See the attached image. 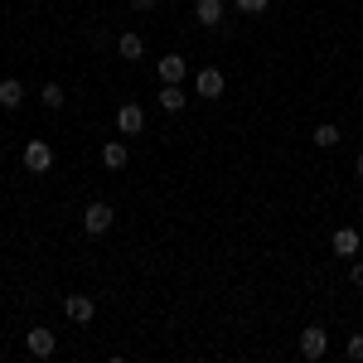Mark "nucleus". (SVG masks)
Returning a JSON list of instances; mask_svg holds the SVG:
<instances>
[{
    "label": "nucleus",
    "instance_id": "f257e3e1",
    "mask_svg": "<svg viewBox=\"0 0 363 363\" xmlns=\"http://www.w3.org/2000/svg\"><path fill=\"white\" fill-rule=\"evenodd\" d=\"M112 203H102V199H92V203H87L83 208V233L87 238H102V233H112Z\"/></svg>",
    "mask_w": 363,
    "mask_h": 363
},
{
    "label": "nucleus",
    "instance_id": "f03ea898",
    "mask_svg": "<svg viewBox=\"0 0 363 363\" xmlns=\"http://www.w3.org/2000/svg\"><path fill=\"white\" fill-rule=\"evenodd\" d=\"M325 354H330V330H325V325H306V330H301V359L320 363Z\"/></svg>",
    "mask_w": 363,
    "mask_h": 363
},
{
    "label": "nucleus",
    "instance_id": "7ed1b4c3",
    "mask_svg": "<svg viewBox=\"0 0 363 363\" xmlns=\"http://www.w3.org/2000/svg\"><path fill=\"white\" fill-rule=\"evenodd\" d=\"M194 92L203 97V102H218V97L228 92L223 68H199V73H194Z\"/></svg>",
    "mask_w": 363,
    "mask_h": 363
},
{
    "label": "nucleus",
    "instance_id": "20e7f679",
    "mask_svg": "<svg viewBox=\"0 0 363 363\" xmlns=\"http://www.w3.org/2000/svg\"><path fill=\"white\" fill-rule=\"evenodd\" d=\"M25 169H29V174H49V169H54V145L34 136L25 145Z\"/></svg>",
    "mask_w": 363,
    "mask_h": 363
},
{
    "label": "nucleus",
    "instance_id": "39448f33",
    "mask_svg": "<svg viewBox=\"0 0 363 363\" xmlns=\"http://www.w3.org/2000/svg\"><path fill=\"white\" fill-rule=\"evenodd\" d=\"M116 131H121V136H140V131H145V107H140V102H121V107H116Z\"/></svg>",
    "mask_w": 363,
    "mask_h": 363
},
{
    "label": "nucleus",
    "instance_id": "423d86ee",
    "mask_svg": "<svg viewBox=\"0 0 363 363\" xmlns=\"http://www.w3.org/2000/svg\"><path fill=\"white\" fill-rule=\"evenodd\" d=\"M330 252H335V257H344V262H354V257L363 252L359 228H335V238H330Z\"/></svg>",
    "mask_w": 363,
    "mask_h": 363
},
{
    "label": "nucleus",
    "instance_id": "0eeeda50",
    "mask_svg": "<svg viewBox=\"0 0 363 363\" xmlns=\"http://www.w3.org/2000/svg\"><path fill=\"white\" fill-rule=\"evenodd\" d=\"M25 349L34 354V359H49V354L58 349V335L49 330V325H34V330L25 335Z\"/></svg>",
    "mask_w": 363,
    "mask_h": 363
},
{
    "label": "nucleus",
    "instance_id": "6e6552de",
    "mask_svg": "<svg viewBox=\"0 0 363 363\" xmlns=\"http://www.w3.org/2000/svg\"><path fill=\"white\" fill-rule=\"evenodd\" d=\"M155 73H160V83H184L189 78V63H184V54H165L155 63Z\"/></svg>",
    "mask_w": 363,
    "mask_h": 363
},
{
    "label": "nucleus",
    "instance_id": "1a4fd4ad",
    "mask_svg": "<svg viewBox=\"0 0 363 363\" xmlns=\"http://www.w3.org/2000/svg\"><path fill=\"white\" fill-rule=\"evenodd\" d=\"M155 102L165 107L169 116L184 112V102H189V92H184V83H160V92H155Z\"/></svg>",
    "mask_w": 363,
    "mask_h": 363
},
{
    "label": "nucleus",
    "instance_id": "9d476101",
    "mask_svg": "<svg viewBox=\"0 0 363 363\" xmlns=\"http://www.w3.org/2000/svg\"><path fill=\"white\" fill-rule=\"evenodd\" d=\"M68 320H73V325H92V315H97V301H92V296H68Z\"/></svg>",
    "mask_w": 363,
    "mask_h": 363
},
{
    "label": "nucleus",
    "instance_id": "9b49d317",
    "mask_svg": "<svg viewBox=\"0 0 363 363\" xmlns=\"http://www.w3.org/2000/svg\"><path fill=\"white\" fill-rule=\"evenodd\" d=\"M194 20L203 29H218L223 25V0H194Z\"/></svg>",
    "mask_w": 363,
    "mask_h": 363
},
{
    "label": "nucleus",
    "instance_id": "f8f14e48",
    "mask_svg": "<svg viewBox=\"0 0 363 363\" xmlns=\"http://www.w3.org/2000/svg\"><path fill=\"white\" fill-rule=\"evenodd\" d=\"M102 165H107V169H126V165H131L126 140H107V145H102Z\"/></svg>",
    "mask_w": 363,
    "mask_h": 363
},
{
    "label": "nucleus",
    "instance_id": "ddd939ff",
    "mask_svg": "<svg viewBox=\"0 0 363 363\" xmlns=\"http://www.w3.org/2000/svg\"><path fill=\"white\" fill-rule=\"evenodd\" d=\"M20 102H25V83H20V78H5V83H0V107H5V112H20Z\"/></svg>",
    "mask_w": 363,
    "mask_h": 363
},
{
    "label": "nucleus",
    "instance_id": "4468645a",
    "mask_svg": "<svg viewBox=\"0 0 363 363\" xmlns=\"http://www.w3.org/2000/svg\"><path fill=\"white\" fill-rule=\"evenodd\" d=\"M310 140H315V145H320V150H335L339 140H344V131H339L335 121H320V126H315V131H310Z\"/></svg>",
    "mask_w": 363,
    "mask_h": 363
},
{
    "label": "nucleus",
    "instance_id": "2eb2a0df",
    "mask_svg": "<svg viewBox=\"0 0 363 363\" xmlns=\"http://www.w3.org/2000/svg\"><path fill=\"white\" fill-rule=\"evenodd\" d=\"M116 54L126 58V63H136V58L145 54V39H140V34H116Z\"/></svg>",
    "mask_w": 363,
    "mask_h": 363
},
{
    "label": "nucleus",
    "instance_id": "dca6fc26",
    "mask_svg": "<svg viewBox=\"0 0 363 363\" xmlns=\"http://www.w3.org/2000/svg\"><path fill=\"white\" fill-rule=\"evenodd\" d=\"M39 102H44L49 112H58V107L68 102V92H63V87H58V83H44V87H39Z\"/></svg>",
    "mask_w": 363,
    "mask_h": 363
},
{
    "label": "nucleus",
    "instance_id": "f3484780",
    "mask_svg": "<svg viewBox=\"0 0 363 363\" xmlns=\"http://www.w3.org/2000/svg\"><path fill=\"white\" fill-rule=\"evenodd\" d=\"M233 5H238L242 15H267V5H272V0H233Z\"/></svg>",
    "mask_w": 363,
    "mask_h": 363
},
{
    "label": "nucleus",
    "instance_id": "a211bd4d",
    "mask_svg": "<svg viewBox=\"0 0 363 363\" xmlns=\"http://www.w3.org/2000/svg\"><path fill=\"white\" fill-rule=\"evenodd\" d=\"M344 354H349V359H363V335H349V344H344Z\"/></svg>",
    "mask_w": 363,
    "mask_h": 363
},
{
    "label": "nucleus",
    "instance_id": "6ab92c4d",
    "mask_svg": "<svg viewBox=\"0 0 363 363\" xmlns=\"http://www.w3.org/2000/svg\"><path fill=\"white\" fill-rule=\"evenodd\" d=\"M92 44H102V49H107V44H112V49H116V39H112V34H107V29H102V25L92 29Z\"/></svg>",
    "mask_w": 363,
    "mask_h": 363
},
{
    "label": "nucleus",
    "instance_id": "aec40b11",
    "mask_svg": "<svg viewBox=\"0 0 363 363\" xmlns=\"http://www.w3.org/2000/svg\"><path fill=\"white\" fill-rule=\"evenodd\" d=\"M349 281H354V286H363V262H359V257H354V267H349Z\"/></svg>",
    "mask_w": 363,
    "mask_h": 363
},
{
    "label": "nucleus",
    "instance_id": "412c9836",
    "mask_svg": "<svg viewBox=\"0 0 363 363\" xmlns=\"http://www.w3.org/2000/svg\"><path fill=\"white\" fill-rule=\"evenodd\" d=\"M131 10H140V15H145V10H155V0H131Z\"/></svg>",
    "mask_w": 363,
    "mask_h": 363
},
{
    "label": "nucleus",
    "instance_id": "4be33fe9",
    "mask_svg": "<svg viewBox=\"0 0 363 363\" xmlns=\"http://www.w3.org/2000/svg\"><path fill=\"white\" fill-rule=\"evenodd\" d=\"M354 174H359V184H363V150H359V160H354Z\"/></svg>",
    "mask_w": 363,
    "mask_h": 363
}]
</instances>
